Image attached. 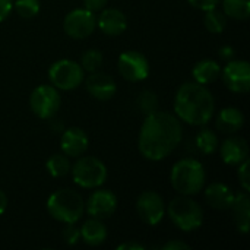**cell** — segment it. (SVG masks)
<instances>
[{
	"mask_svg": "<svg viewBox=\"0 0 250 250\" xmlns=\"http://www.w3.org/2000/svg\"><path fill=\"white\" fill-rule=\"evenodd\" d=\"M85 202L82 196L72 189H60L47 199V212L59 223L70 224L82 218Z\"/></svg>",
	"mask_w": 250,
	"mask_h": 250,
	"instance_id": "277c9868",
	"label": "cell"
},
{
	"mask_svg": "<svg viewBox=\"0 0 250 250\" xmlns=\"http://www.w3.org/2000/svg\"><path fill=\"white\" fill-rule=\"evenodd\" d=\"M117 209V198L111 190L98 189L91 193L86 201V212L92 218H110Z\"/></svg>",
	"mask_w": 250,
	"mask_h": 250,
	"instance_id": "4fadbf2b",
	"label": "cell"
},
{
	"mask_svg": "<svg viewBox=\"0 0 250 250\" xmlns=\"http://www.w3.org/2000/svg\"><path fill=\"white\" fill-rule=\"evenodd\" d=\"M79 231H81V240L88 246H100L107 240L108 236L107 227L103 223V220L92 218V217L82 224Z\"/></svg>",
	"mask_w": 250,
	"mask_h": 250,
	"instance_id": "ffe728a7",
	"label": "cell"
},
{
	"mask_svg": "<svg viewBox=\"0 0 250 250\" xmlns=\"http://www.w3.org/2000/svg\"><path fill=\"white\" fill-rule=\"evenodd\" d=\"M174 113L180 122L192 126H204L214 117L215 98L207 85L186 82L176 92Z\"/></svg>",
	"mask_w": 250,
	"mask_h": 250,
	"instance_id": "7a4b0ae2",
	"label": "cell"
},
{
	"mask_svg": "<svg viewBox=\"0 0 250 250\" xmlns=\"http://www.w3.org/2000/svg\"><path fill=\"white\" fill-rule=\"evenodd\" d=\"M48 78L54 88L62 91H72L83 82L85 72L79 63L69 59H62L50 66Z\"/></svg>",
	"mask_w": 250,
	"mask_h": 250,
	"instance_id": "52a82bcc",
	"label": "cell"
},
{
	"mask_svg": "<svg viewBox=\"0 0 250 250\" xmlns=\"http://www.w3.org/2000/svg\"><path fill=\"white\" fill-rule=\"evenodd\" d=\"M103 62H104V57H103V53L100 50H95V48H91V50H86L82 56H81V67L83 69V72H97L101 66H103Z\"/></svg>",
	"mask_w": 250,
	"mask_h": 250,
	"instance_id": "4316f807",
	"label": "cell"
},
{
	"mask_svg": "<svg viewBox=\"0 0 250 250\" xmlns=\"http://www.w3.org/2000/svg\"><path fill=\"white\" fill-rule=\"evenodd\" d=\"M95 28H97V16L94 12L85 7L70 10L63 21L64 32L75 40H83L89 37Z\"/></svg>",
	"mask_w": 250,
	"mask_h": 250,
	"instance_id": "9c48e42d",
	"label": "cell"
},
{
	"mask_svg": "<svg viewBox=\"0 0 250 250\" xmlns=\"http://www.w3.org/2000/svg\"><path fill=\"white\" fill-rule=\"evenodd\" d=\"M233 218L237 226V230L242 234H248L250 230V198L249 192L234 193V201L231 204Z\"/></svg>",
	"mask_w": 250,
	"mask_h": 250,
	"instance_id": "d6986e66",
	"label": "cell"
},
{
	"mask_svg": "<svg viewBox=\"0 0 250 250\" xmlns=\"http://www.w3.org/2000/svg\"><path fill=\"white\" fill-rule=\"evenodd\" d=\"M117 69L126 81L141 82L149 75V62L142 53L129 50L119 56Z\"/></svg>",
	"mask_w": 250,
	"mask_h": 250,
	"instance_id": "30bf717a",
	"label": "cell"
},
{
	"mask_svg": "<svg viewBox=\"0 0 250 250\" xmlns=\"http://www.w3.org/2000/svg\"><path fill=\"white\" fill-rule=\"evenodd\" d=\"M62 104L59 89L53 85H40L37 86L29 97V107L32 113L42 120L53 119Z\"/></svg>",
	"mask_w": 250,
	"mask_h": 250,
	"instance_id": "ba28073f",
	"label": "cell"
},
{
	"mask_svg": "<svg viewBox=\"0 0 250 250\" xmlns=\"http://www.w3.org/2000/svg\"><path fill=\"white\" fill-rule=\"evenodd\" d=\"M183 126L177 116L155 111L145 116L138 136V149L149 161H161L182 142Z\"/></svg>",
	"mask_w": 250,
	"mask_h": 250,
	"instance_id": "6da1fadb",
	"label": "cell"
},
{
	"mask_svg": "<svg viewBox=\"0 0 250 250\" xmlns=\"http://www.w3.org/2000/svg\"><path fill=\"white\" fill-rule=\"evenodd\" d=\"M117 250H145V245H141V243H135V242H127V243H122L119 245Z\"/></svg>",
	"mask_w": 250,
	"mask_h": 250,
	"instance_id": "8d00e7d4",
	"label": "cell"
},
{
	"mask_svg": "<svg viewBox=\"0 0 250 250\" xmlns=\"http://www.w3.org/2000/svg\"><path fill=\"white\" fill-rule=\"evenodd\" d=\"M221 160L227 166H239L249 155V145L242 136H230L227 138L220 148Z\"/></svg>",
	"mask_w": 250,
	"mask_h": 250,
	"instance_id": "e0dca14e",
	"label": "cell"
},
{
	"mask_svg": "<svg viewBox=\"0 0 250 250\" xmlns=\"http://www.w3.org/2000/svg\"><path fill=\"white\" fill-rule=\"evenodd\" d=\"M193 7L199 9V10H209L217 7V4L220 3V0H188Z\"/></svg>",
	"mask_w": 250,
	"mask_h": 250,
	"instance_id": "1f68e13d",
	"label": "cell"
},
{
	"mask_svg": "<svg viewBox=\"0 0 250 250\" xmlns=\"http://www.w3.org/2000/svg\"><path fill=\"white\" fill-rule=\"evenodd\" d=\"M166 211H168V217L173 224L186 233L198 230L204 223L202 207L186 195L174 198L168 204V208H166Z\"/></svg>",
	"mask_w": 250,
	"mask_h": 250,
	"instance_id": "5b68a950",
	"label": "cell"
},
{
	"mask_svg": "<svg viewBox=\"0 0 250 250\" xmlns=\"http://www.w3.org/2000/svg\"><path fill=\"white\" fill-rule=\"evenodd\" d=\"M217 129L223 133H236L239 132L245 125V116L243 113L236 107H226L217 114L215 120Z\"/></svg>",
	"mask_w": 250,
	"mask_h": 250,
	"instance_id": "44dd1931",
	"label": "cell"
},
{
	"mask_svg": "<svg viewBox=\"0 0 250 250\" xmlns=\"http://www.w3.org/2000/svg\"><path fill=\"white\" fill-rule=\"evenodd\" d=\"M218 56H220L221 60L230 62V60H233V57H234V48H233L231 45H223V47L220 48V51H218Z\"/></svg>",
	"mask_w": 250,
	"mask_h": 250,
	"instance_id": "d590c367",
	"label": "cell"
},
{
	"mask_svg": "<svg viewBox=\"0 0 250 250\" xmlns=\"http://www.w3.org/2000/svg\"><path fill=\"white\" fill-rule=\"evenodd\" d=\"M205 168L201 161L195 158L179 160L170 173V182L173 189L186 196L198 195L205 186Z\"/></svg>",
	"mask_w": 250,
	"mask_h": 250,
	"instance_id": "3957f363",
	"label": "cell"
},
{
	"mask_svg": "<svg viewBox=\"0 0 250 250\" xmlns=\"http://www.w3.org/2000/svg\"><path fill=\"white\" fill-rule=\"evenodd\" d=\"M13 9V0H0V22H3Z\"/></svg>",
	"mask_w": 250,
	"mask_h": 250,
	"instance_id": "e575fe53",
	"label": "cell"
},
{
	"mask_svg": "<svg viewBox=\"0 0 250 250\" xmlns=\"http://www.w3.org/2000/svg\"><path fill=\"white\" fill-rule=\"evenodd\" d=\"M205 201L214 209L227 211L231 208V204L234 201V193L227 185L221 182H214L205 189Z\"/></svg>",
	"mask_w": 250,
	"mask_h": 250,
	"instance_id": "ac0fdd59",
	"label": "cell"
},
{
	"mask_svg": "<svg viewBox=\"0 0 250 250\" xmlns=\"http://www.w3.org/2000/svg\"><path fill=\"white\" fill-rule=\"evenodd\" d=\"M88 145H89V139L83 129L69 127L63 130L62 139H60V149L64 155L78 158L86 152Z\"/></svg>",
	"mask_w": 250,
	"mask_h": 250,
	"instance_id": "9a60e30c",
	"label": "cell"
},
{
	"mask_svg": "<svg viewBox=\"0 0 250 250\" xmlns=\"http://www.w3.org/2000/svg\"><path fill=\"white\" fill-rule=\"evenodd\" d=\"M192 75H193L195 82H198L201 85H209V83L215 82L220 78L221 67L212 59H204V60H199L193 66Z\"/></svg>",
	"mask_w": 250,
	"mask_h": 250,
	"instance_id": "7402d4cb",
	"label": "cell"
},
{
	"mask_svg": "<svg viewBox=\"0 0 250 250\" xmlns=\"http://www.w3.org/2000/svg\"><path fill=\"white\" fill-rule=\"evenodd\" d=\"M190 245L182 242V240H170L161 246V250H189Z\"/></svg>",
	"mask_w": 250,
	"mask_h": 250,
	"instance_id": "836d02e7",
	"label": "cell"
},
{
	"mask_svg": "<svg viewBox=\"0 0 250 250\" xmlns=\"http://www.w3.org/2000/svg\"><path fill=\"white\" fill-rule=\"evenodd\" d=\"M6 208H7V196H6V193L0 189V215L4 214Z\"/></svg>",
	"mask_w": 250,
	"mask_h": 250,
	"instance_id": "74e56055",
	"label": "cell"
},
{
	"mask_svg": "<svg viewBox=\"0 0 250 250\" xmlns=\"http://www.w3.org/2000/svg\"><path fill=\"white\" fill-rule=\"evenodd\" d=\"M13 9L21 18H34L40 12V0H16Z\"/></svg>",
	"mask_w": 250,
	"mask_h": 250,
	"instance_id": "f1b7e54d",
	"label": "cell"
},
{
	"mask_svg": "<svg viewBox=\"0 0 250 250\" xmlns=\"http://www.w3.org/2000/svg\"><path fill=\"white\" fill-rule=\"evenodd\" d=\"M70 167H72V164L69 161V157L64 154H54L45 163V168H47L48 174L56 179L67 176L70 173Z\"/></svg>",
	"mask_w": 250,
	"mask_h": 250,
	"instance_id": "603a6c76",
	"label": "cell"
},
{
	"mask_svg": "<svg viewBox=\"0 0 250 250\" xmlns=\"http://www.w3.org/2000/svg\"><path fill=\"white\" fill-rule=\"evenodd\" d=\"M108 0H83L85 9L91 10V12H101L105 6H107Z\"/></svg>",
	"mask_w": 250,
	"mask_h": 250,
	"instance_id": "d6a6232c",
	"label": "cell"
},
{
	"mask_svg": "<svg viewBox=\"0 0 250 250\" xmlns=\"http://www.w3.org/2000/svg\"><path fill=\"white\" fill-rule=\"evenodd\" d=\"M223 12L229 18L245 21L250 15V0H223Z\"/></svg>",
	"mask_w": 250,
	"mask_h": 250,
	"instance_id": "cb8c5ba5",
	"label": "cell"
},
{
	"mask_svg": "<svg viewBox=\"0 0 250 250\" xmlns=\"http://www.w3.org/2000/svg\"><path fill=\"white\" fill-rule=\"evenodd\" d=\"M204 25L211 34H221L227 26V16L224 15V12L218 10L217 7L205 10Z\"/></svg>",
	"mask_w": 250,
	"mask_h": 250,
	"instance_id": "d4e9b609",
	"label": "cell"
},
{
	"mask_svg": "<svg viewBox=\"0 0 250 250\" xmlns=\"http://www.w3.org/2000/svg\"><path fill=\"white\" fill-rule=\"evenodd\" d=\"M97 25L101 32L110 37H117L123 34L127 28V18L126 15L114 7L103 9L100 16L97 18Z\"/></svg>",
	"mask_w": 250,
	"mask_h": 250,
	"instance_id": "2e32d148",
	"label": "cell"
},
{
	"mask_svg": "<svg viewBox=\"0 0 250 250\" xmlns=\"http://www.w3.org/2000/svg\"><path fill=\"white\" fill-rule=\"evenodd\" d=\"M195 144H196V148L199 149V152H202L205 155H211L218 148V138L214 133V130H211V129H202L196 135Z\"/></svg>",
	"mask_w": 250,
	"mask_h": 250,
	"instance_id": "484cf974",
	"label": "cell"
},
{
	"mask_svg": "<svg viewBox=\"0 0 250 250\" xmlns=\"http://www.w3.org/2000/svg\"><path fill=\"white\" fill-rule=\"evenodd\" d=\"M62 236H63L64 242H66L69 246H73V245H76V243L81 240V231H79V229L75 226V223L66 224V227H64L63 231H62Z\"/></svg>",
	"mask_w": 250,
	"mask_h": 250,
	"instance_id": "f546056e",
	"label": "cell"
},
{
	"mask_svg": "<svg viewBox=\"0 0 250 250\" xmlns=\"http://www.w3.org/2000/svg\"><path fill=\"white\" fill-rule=\"evenodd\" d=\"M239 170H237V176H239V180H240V185L243 188L245 192H250V173L249 167L250 163L249 160L246 158L243 163H240L239 166Z\"/></svg>",
	"mask_w": 250,
	"mask_h": 250,
	"instance_id": "4dcf8cb0",
	"label": "cell"
},
{
	"mask_svg": "<svg viewBox=\"0 0 250 250\" xmlns=\"http://www.w3.org/2000/svg\"><path fill=\"white\" fill-rule=\"evenodd\" d=\"M136 212L148 226H157L166 215V204L163 198L152 190L142 192L136 201Z\"/></svg>",
	"mask_w": 250,
	"mask_h": 250,
	"instance_id": "7c38bea8",
	"label": "cell"
},
{
	"mask_svg": "<svg viewBox=\"0 0 250 250\" xmlns=\"http://www.w3.org/2000/svg\"><path fill=\"white\" fill-rule=\"evenodd\" d=\"M70 173L73 182L82 189H97L107 180V167L95 157H78Z\"/></svg>",
	"mask_w": 250,
	"mask_h": 250,
	"instance_id": "8992f818",
	"label": "cell"
},
{
	"mask_svg": "<svg viewBox=\"0 0 250 250\" xmlns=\"http://www.w3.org/2000/svg\"><path fill=\"white\" fill-rule=\"evenodd\" d=\"M224 85L236 94L250 91V64L246 60H230L221 70Z\"/></svg>",
	"mask_w": 250,
	"mask_h": 250,
	"instance_id": "8fae6325",
	"label": "cell"
},
{
	"mask_svg": "<svg viewBox=\"0 0 250 250\" xmlns=\"http://www.w3.org/2000/svg\"><path fill=\"white\" fill-rule=\"evenodd\" d=\"M85 86H86L88 94L91 97H94L95 100H100V101L111 100L116 95V91H117L116 81L110 75L98 72V70L92 72L86 78Z\"/></svg>",
	"mask_w": 250,
	"mask_h": 250,
	"instance_id": "5bb4252c",
	"label": "cell"
},
{
	"mask_svg": "<svg viewBox=\"0 0 250 250\" xmlns=\"http://www.w3.org/2000/svg\"><path fill=\"white\" fill-rule=\"evenodd\" d=\"M138 107L142 114L148 116L158 110V97L152 91H142L138 97Z\"/></svg>",
	"mask_w": 250,
	"mask_h": 250,
	"instance_id": "83f0119b",
	"label": "cell"
}]
</instances>
